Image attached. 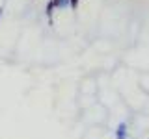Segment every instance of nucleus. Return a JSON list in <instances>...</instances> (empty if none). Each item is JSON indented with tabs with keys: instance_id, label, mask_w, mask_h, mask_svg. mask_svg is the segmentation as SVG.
<instances>
[{
	"instance_id": "3",
	"label": "nucleus",
	"mask_w": 149,
	"mask_h": 139,
	"mask_svg": "<svg viewBox=\"0 0 149 139\" xmlns=\"http://www.w3.org/2000/svg\"><path fill=\"white\" fill-rule=\"evenodd\" d=\"M52 2H54V8L60 9V11L65 8H71V0H52Z\"/></svg>"
},
{
	"instance_id": "2",
	"label": "nucleus",
	"mask_w": 149,
	"mask_h": 139,
	"mask_svg": "<svg viewBox=\"0 0 149 139\" xmlns=\"http://www.w3.org/2000/svg\"><path fill=\"white\" fill-rule=\"evenodd\" d=\"M54 2H52V0H49V2H47V8H45V15L47 17H49V22H52V17H54Z\"/></svg>"
},
{
	"instance_id": "5",
	"label": "nucleus",
	"mask_w": 149,
	"mask_h": 139,
	"mask_svg": "<svg viewBox=\"0 0 149 139\" xmlns=\"http://www.w3.org/2000/svg\"><path fill=\"white\" fill-rule=\"evenodd\" d=\"M2 13H4V9H2V8H0V19H2Z\"/></svg>"
},
{
	"instance_id": "6",
	"label": "nucleus",
	"mask_w": 149,
	"mask_h": 139,
	"mask_svg": "<svg viewBox=\"0 0 149 139\" xmlns=\"http://www.w3.org/2000/svg\"><path fill=\"white\" fill-rule=\"evenodd\" d=\"M116 139H118V137H116Z\"/></svg>"
},
{
	"instance_id": "4",
	"label": "nucleus",
	"mask_w": 149,
	"mask_h": 139,
	"mask_svg": "<svg viewBox=\"0 0 149 139\" xmlns=\"http://www.w3.org/2000/svg\"><path fill=\"white\" fill-rule=\"evenodd\" d=\"M78 2H80V0H71V9H77L78 8Z\"/></svg>"
},
{
	"instance_id": "1",
	"label": "nucleus",
	"mask_w": 149,
	"mask_h": 139,
	"mask_svg": "<svg viewBox=\"0 0 149 139\" xmlns=\"http://www.w3.org/2000/svg\"><path fill=\"white\" fill-rule=\"evenodd\" d=\"M116 137H118V139H127L129 137V126H127V122H119L118 126H116Z\"/></svg>"
}]
</instances>
